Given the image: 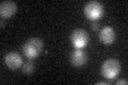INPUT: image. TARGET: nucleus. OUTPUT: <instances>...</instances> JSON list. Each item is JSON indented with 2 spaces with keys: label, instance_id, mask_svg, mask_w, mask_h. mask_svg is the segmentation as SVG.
<instances>
[{
  "label": "nucleus",
  "instance_id": "obj_7",
  "mask_svg": "<svg viewBox=\"0 0 128 85\" xmlns=\"http://www.w3.org/2000/svg\"><path fill=\"white\" fill-rule=\"evenodd\" d=\"M17 11V5L14 1H2L0 3V15L2 19L12 17Z\"/></svg>",
  "mask_w": 128,
  "mask_h": 85
},
{
  "label": "nucleus",
  "instance_id": "obj_6",
  "mask_svg": "<svg viewBox=\"0 0 128 85\" xmlns=\"http://www.w3.org/2000/svg\"><path fill=\"white\" fill-rule=\"evenodd\" d=\"M98 36H99V40L104 45H112L114 43L115 38H116L115 31L111 27H105L104 29H102Z\"/></svg>",
  "mask_w": 128,
  "mask_h": 85
},
{
  "label": "nucleus",
  "instance_id": "obj_8",
  "mask_svg": "<svg viewBox=\"0 0 128 85\" xmlns=\"http://www.w3.org/2000/svg\"><path fill=\"white\" fill-rule=\"evenodd\" d=\"M70 62L75 67H81L86 63V54L81 49H76L70 53Z\"/></svg>",
  "mask_w": 128,
  "mask_h": 85
},
{
  "label": "nucleus",
  "instance_id": "obj_1",
  "mask_svg": "<svg viewBox=\"0 0 128 85\" xmlns=\"http://www.w3.org/2000/svg\"><path fill=\"white\" fill-rule=\"evenodd\" d=\"M44 43L41 38L38 37H31L22 46V52L28 59H35L41 54L43 51Z\"/></svg>",
  "mask_w": 128,
  "mask_h": 85
},
{
  "label": "nucleus",
  "instance_id": "obj_4",
  "mask_svg": "<svg viewBox=\"0 0 128 85\" xmlns=\"http://www.w3.org/2000/svg\"><path fill=\"white\" fill-rule=\"evenodd\" d=\"M70 43L77 49H81L89 43V34L83 29H75L70 34Z\"/></svg>",
  "mask_w": 128,
  "mask_h": 85
},
{
  "label": "nucleus",
  "instance_id": "obj_10",
  "mask_svg": "<svg viewBox=\"0 0 128 85\" xmlns=\"http://www.w3.org/2000/svg\"><path fill=\"white\" fill-rule=\"evenodd\" d=\"M92 29H93L94 31H97L99 29V25H98L97 21H94L93 22V25H92Z\"/></svg>",
  "mask_w": 128,
  "mask_h": 85
},
{
  "label": "nucleus",
  "instance_id": "obj_3",
  "mask_svg": "<svg viewBox=\"0 0 128 85\" xmlns=\"http://www.w3.org/2000/svg\"><path fill=\"white\" fill-rule=\"evenodd\" d=\"M83 12L88 19L97 21L104 15V6L98 1H89L86 3L84 7H83Z\"/></svg>",
  "mask_w": 128,
  "mask_h": 85
},
{
  "label": "nucleus",
  "instance_id": "obj_11",
  "mask_svg": "<svg viewBox=\"0 0 128 85\" xmlns=\"http://www.w3.org/2000/svg\"><path fill=\"white\" fill-rule=\"evenodd\" d=\"M128 82H127V80H118V81H116V82H115V84L116 85H120V84H127Z\"/></svg>",
  "mask_w": 128,
  "mask_h": 85
},
{
  "label": "nucleus",
  "instance_id": "obj_5",
  "mask_svg": "<svg viewBox=\"0 0 128 85\" xmlns=\"http://www.w3.org/2000/svg\"><path fill=\"white\" fill-rule=\"evenodd\" d=\"M4 63L10 69L16 70L22 65V55L19 53H17V52H14V51L8 52V53L4 55Z\"/></svg>",
  "mask_w": 128,
  "mask_h": 85
},
{
  "label": "nucleus",
  "instance_id": "obj_12",
  "mask_svg": "<svg viewBox=\"0 0 128 85\" xmlns=\"http://www.w3.org/2000/svg\"><path fill=\"white\" fill-rule=\"evenodd\" d=\"M105 84H107V85H108V82H106V81H104V82H98V83H97V85H105Z\"/></svg>",
  "mask_w": 128,
  "mask_h": 85
},
{
  "label": "nucleus",
  "instance_id": "obj_9",
  "mask_svg": "<svg viewBox=\"0 0 128 85\" xmlns=\"http://www.w3.org/2000/svg\"><path fill=\"white\" fill-rule=\"evenodd\" d=\"M22 70L25 72V74H27V75H31L32 72H33V70H34L33 63L30 62V61H28V62L24 63L22 65Z\"/></svg>",
  "mask_w": 128,
  "mask_h": 85
},
{
  "label": "nucleus",
  "instance_id": "obj_2",
  "mask_svg": "<svg viewBox=\"0 0 128 85\" xmlns=\"http://www.w3.org/2000/svg\"><path fill=\"white\" fill-rule=\"evenodd\" d=\"M121 71V64L116 59H108L102 65V75L105 79L113 80Z\"/></svg>",
  "mask_w": 128,
  "mask_h": 85
}]
</instances>
